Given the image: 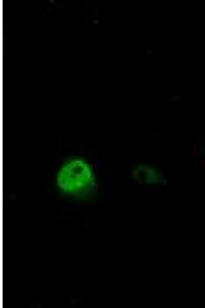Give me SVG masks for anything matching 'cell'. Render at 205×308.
Masks as SVG:
<instances>
[{
  "label": "cell",
  "instance_id": "1",
  "mask_svg": "<svg viewBox=\"0 0 205 308\" xmlns=\"http://www.w3.org/2000/svg\"><path fill=\"white\" fill-rule=\"evenodd\" d=\"M56 183L66 194L82 195L92 191L96 185L94 173L85 159L76 157L63 164L57 171Z\"/></svg>",
  "mask_w": 205,
  "mask_h": 308
}]
</instances>
